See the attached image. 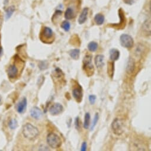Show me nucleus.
Returning <instances> with one entry per match:
<instances>
[{"label":"nucleus","mask_w":151,"mask_h":151,"mask_svg":"<svg viewBox=\"0 0 151 151\" xmlns=\"http://www.w3.org/2000/svg\"><path fill=\"white\" fill-rule=\"evenodd\" d=\"M1 24H2V22H1V19H0V27H1Z\"/></svg>","instance_id":"nucleus-32"},{"label":"nucleus","mask_w":151,"mask_h":151,"mask_svg":"<svg viewBox=\"0 0 151 151\" xmlns=\"http://www.w3.org/2000/svg\"><path fill=\"white\" fill-rule=\"evenodd\" d=\"M9 128L11 130H14L16 129L18 126V123L16 119H11L10 120L8 123Z\"/></svg>","instance_id":"nucleus-24"},{"label":"nucleus","mask_w":151,"mask_h":151,"mask_svg":"<svg viewBox=\"0 0 151 151\" xmlns=\"http://www.w3.org/2000/svg\"><path fill=\"white\" fill-rule=\"evenodd\" d=\"M98 49V44L95 42H91L88 45V49L90 52H95Z\"/></svg>","instance_id":"nucleus-22"},{"label":"nucleus","mask_w":151,"mask_h":151,"mask_svg":"<svg viewBox=\"0 0 151 151\" xmlns=\"http://www.w3.org/2000/svg\"><path fill=\"white\" fill-rule=\"evenodd\" d=\"M74 17H75V12L73 9L71 7H68L65 12V18L67 20H71L73 19Z\"/></svg>","instance_id":"nucleus-18"},{"label":"nucleus","mask_w":151,"mask_h":151,"mask_svg":"<svg viewBox=\"0 0 151 151\" xmlns=\"http://www.w3.org/2000/svg\"><path fill=\"white\" fill-rule=\"evenodd\" d=\"M88 13H89V8H84L81 12V14H80L79 19H78V23L80 24H84L86 19H87V16H88Z\"/></svg>","instance_id":"nucleus-15"},{"label":"nucleus","mask_w":151,"mask_h":151,"mask_svg":"<svg viewBox=\"0 0 151 151\" xmlns=\"http://www.w3.org/2000/svg\"><path fill=\"white\" fill-rule=\"evenodd\" d=\"M92 55H86L82 60V69L88 77H91L94 72V68L92 63Z\"/></svg>","instance_id":"nucleus-2"},{"label":"nucleus","mask_w":151,"mask_h":151,"mask_svg":"<svg viewBox=\"0 0 151 151\" xmlns=\"http://www.w3.org/2000/svg\"><path fill=\"white\" fill-rule=\"evenodd\" d=\"M27 101L26 97H23L16 105V110L19 113H23L26 111Z\"/></svg>","instance_id":"nucleus-9"},{"label":"nucleus","mask_w":151,"mask_h":151,"mask_svg":"<svg viewBox=\"0 0 151 151\" xmlns=\"http://www.w3.org/2000/svg\"><path fill=\"white\" fill-rule=\"evenodd\" d=\"M61 27L65 32H69L71 29V24L68 21H64L61 24Z\"/></svg>","instance_id":"nucleus-25"},{"label":"nucleus","mask_w":151,"mask_h":151,"mask_svg":"<svg viewBox=\"0 0 151 151\" xmlns=\"http://www.w3.org/2000/svg\"><path fill=\"white\" fill-rule=\"evenodd\" d=\"M1 52H2V50H1V49L0 48V56H1Z\"/></svg>","instance_id":"nucleus-33"},{"label":"nucleus","mask_w":151,"mask_h":151,"mask_svg":"<svg viewBox=\"0 0 151 151\" xmlns=\"http://www.w3.org/2000/svg\"><path fill=\"white\" fill-rule=\"evenodd\" d=\"M136 0H123V1L127 4H129V5H132L133 3H135L136 2Z\"/></svg>","instance_id":"nucleus-31"},{"label":"nucleus","mask_w":151,"mask_h":151,"mask_svg":"<svg viewBox=\"0 0 151 151\" xmlns=\"http://www.w3.org/2000/svg\"><path fill=\"white\" fill-rule=\"evenodd\" d=\"M143 32L147 36L150 35V21L149 20H146L143 24Z\"/></svg>","instance_id":"nucleus-19"},{"label":"nucleus","mask_w":151,"mask_h":151,"mask_svg":"<svg viewBox=\"0 0 151 151\" xmlns=\"http://www.w3.org/2000/svg\"><path fill=\"white\" fill-rule=\"evenodd\" d=\"M109 53H110V59L111 61L115 62L119 59L120 53L119 50H117V49L113 48L110 49Z\"/></svg>","instance_id":"nucleus-13"},{"label":"nucleus","mask_w":151,"mask_h":151,"mask_svg":"<svg viewBox=\"0 0 151 151\" xmlns=\"http://www.w3.org/2000/svg\"><path fill=\"white\" fill-rule=\"evenodd\" d=\"M7 75L10 78H15L18 75V68L15 65H10L7 69Z\"/></svg>","instance_id":"nucleus-11"},{"label":"nucleus","mask_w":151,"mask_h":151,"mask_svg":"<svg viewBox=\"0 0 151 151\" xmlns=\"http://www.w3.org/2000/svg\"><path fill=\"white\" fill-rule=\"evenodd\" d=\"M48 67V64L46 61H42L40 62L39 64V68L40 70H45L47 69Z\"/></svg>","instance_id":"nucleus-28"},{"label":"nucleus","mask_w":151,"mask_h":151,"mask_svg":"<svg viewBox=\"0 0 151 151\" xmlns=\"http://www.w3.org/2000/svg\"><path fill=\"white\" fill-rule=\"evenodd\" d=\"M104 16L102 14H97L94 17V21L97 25L100 26L102 25L104 22Z\"/></svg>","instance_id":"nucleus-21"},{"label":"nucleus","mask_w":151,"mask_h":151,"mask_svg":"<svg viewBox=\"0 0 151 151\" xmlns=\"http://www.w3.org/2000/svg\"><path fill=\"white\" fill-rule=\"evenodd\" d=\"M135 61L132 58H130L128 60V62H127L126 69V71L128 73H132L135 71Z\"/></svg>","instance_id":"nucleus-14"},{"label":"nucleus","mask_w":151,"mask_h":151,"mask_svg":"<svg viewBox=\"0 0 151 151\" xmlns=\"http://www.w3.org/2000/svg\"><path fill=\"white\" fill-rule=\"evenodd\" d=\"M46 142L48 145L53 149H58L62 145V142L60 137L54 133H50L46 137Z\"/></svg>","instance_id":"nucleus-3"},{"label":"nucleus","mask_w":151,"mask_h":151,"mask_svg":"<svg viewBox=\"0 0 151 151\" xmlns=\"http://www.w3.org/2000/svg\"><path fill=\"white\" fill-rule=\"evenodd\" d=\"M107 73L109 77L113 78L115 73V62L113 61L107 63Z\"/></svg>","instance_id":"nucleus-16"},{"label":"nucleus","mask_w":151,"mask_h":151,"mask_svg":"<svg viewBox=\"0 0 151 151\" xmlns=\"http://www.w3.org/2000/svg\"><path fill=\"white\" fill-rule=\"evenodd\" d=\"M68 54L72 59L78 60L80 56V50L79 49H71L68 52Z\"/></svg>","instance_id":"nucleus-17"},{"label":"nucleus","mask_w":151,"mask_h":151,"mask_svg":"<svg viewBox=\"0 0 151 151\" xmlns=\"http://www.w3.org/2000/svg\"><path fill=\"white\" fill-rule=\"evenodd\" d=\"M72 96L77 103H80L82 102L83 98V91L82 86L80 84H78V85L72 90Z\"/></svg>","instance_id":"nucleus-7"},{"label":"nucleus","mask_w":151,"mask_h":151,"mask_svg":"<svg viewBox=\"0 0 151 151\" xmlns=\"http://www.w3.org/2000/svg\"><path fill=\"white\" fill-rule=\"evenodd\" d=\"M98 119H99V115L98 113H95V115L94 116V119H93V123L91 124V127H90V130L91 131H93L94 129V128L95 127V126L98 121Z\"/></svg>","instance_id":"nucleus-26"},{"label":"nucleus","mask_w":151,"mask_h":151,"mask_svg":"<svg viewBox=\"0 0 151 151\" xmlns=\"http://www.w3.org/2000/svg\"><path fill=\"white\" fill-rule=\"evenodd\" d=\"M63 111H64V107L61 104L58 103L54 104L49 110L50 114L53 116L59 115L63 112Z\"/></svg>","instance_id":"nucleus-8"},{"label":"nucleus","mask_w":151,"mask_h":151,"mask_svg":"<svg viewBox=\"0 0 151 151\" xmlns=\"http://www.w3.org/2000/svg\"><path fill=\"white\" fill-rule=\"evenodd\" d=\"M0 103H1V100H0Z\"/></svg>","instance_id":"nucleus-34"},{"label":"nucleus","mask_w":151,"mask_h":151,"mask_svg":"<svg viewBox=\"0 0 151 151\" xmlns=\"http://www.w3.org/2000/svg\"><path fill=\"white\" fill-rule=\"evenodd\" d=\"M75 128L78 130H79L81 129V121L78 116L75 119Z\"/></svg>","instance_id":"nucleus-27"},{"label":"nucleus","mask_w":151,"mask_h":151,"mask_svg":"<svg viewBox=\"0 0 151 151\" xmlns=\"http://www.w3.org/2000/svg\"><path fill=\"white\" fill-rule=\"evenodd\" d=\"M86 148H87L86 142H84L82 143L81 150V151H86Z\"/></svg>","instance_id":"nucleus-30"},{"label":"nucleus","mask_w":151,"mask_h":151,"mask_svg":"<svg viewBox=\"0 0 151 151\" xmlns=\"http://www.w3.org/2000/svg\"><path fill=\"white\" fill-rule=\"evenodd\" d=\"M22 133L26 139L32 141L39 136V131L34 125L31 123H26L23 126Z\"/></svg>","instance_id":"nucleus-1"},{"label":"nucleus","mask_w":151,"mask_h":151,"mask_svg":"<svg viewBox=\"0 0 151 151\" xmlns=\"http://www.w3.org/2000/svg\"><path fill=\"white\" fill-rule=\"evenodd\" d=\"M95 64L97 69H102L105 65L104 56L103 55H97L95 58Z\"/></svg>","instance_id":"nucleus-10"},{"label":"nucleus","mask_w":151,"mask_h":151,"mask_svg":"<svg viewBox=\"0 0 151 151\" xmlns=\"http://www.w3.org/2000/svg\"><path fill=\"white\" fill-rule=\"evenodd\" d=\"M15 11V7L14 5H12L11 7H9L7 10H6V19H10L12 14H13V12Z\"/></svg>","instance_id":"nucleus-23"},{"label":"nucleus","mask_w":151,"mask_h":151,"mask_svg":"<svg viewBox=\"0 0 151 151\" xmlns=\"http://www.w3.org/2000/svg\"><path fill=\"white\" fill-rule=\"evenodd\" d=\"M90 119L91 116L89 113H86L84 116V121L83 124V127L85 129H88L90 126Z\"/></svg>","instance_id":"nucleus-20"},{"label":"nucleus","mask_w":151,"mask_h":151,"mask_svg":"<svg viewBox=\"0 0 151 151\" xmlns=\"http://www.w3.org/2000/svg\"><path fill=\"white\" fill-rule=\"evenodd\" d=\"M41 40L46 43H51L54 40V33L50 27H44L41 32Z\"/></svg>","instance_id":"nucleus-4"},{"label":"nucleus","mask_w":151,"mask_h":151,"mask_svg":"<svg viewBox=\"0 0 151 151\" xmlns=\"http://www.w3.org/2000/svg\"><path fill=\"white\" fill-rule=\"evenodd\" d=\"M121 45L126 48L131 49L134 45V40L133 37L127 34H123L120 37Z\"/></svg>","instance_id":"nucleus-6"},{"label":"nucleus","mask_w":151,"mask_h":151,"mask_svg":"<svg viewBox=\"0 0 151 151\" xmlns=\"http://www.w3.org/2000/svg\"><path fill=\"white\" fill-rule=\"evenodd\" d=\"M30 115L33 119L39 120L42 116V112L39 107H34L30 110Z\"/></svg>","instance_id":"nucleus-12"},{"label":"nucleus","mask_w":151,"mask_h":151,"mask_svg":"<svg viewBox=\"0 0 151 151\" xmlns=\"http://www.w3.org/2000/svg\"><path fill=\"white\" fill-rule=\"evenodd\" d=\"M111 129L113 133L116 135H122L124 130L123 121L118 118L113 120L111 123Z\"/></svg>","instance_id":"nucleus-5"},{"label":"nucleus","mask_w":151,"mask_h":151,"mask_svg":"<svg viewBox=\"0 0 151 151\" xmlns=\"http://www.w3.org/2000/svg\"><path fill=\"white\" fill-rule=\"evenodd\" d=\"M96 98H97V97H96V96L95 95H89V102H90L91 104L93 105L95 103V101H96Z\"/></svg>","instance_id":"nucleus-29"}]
</instances>
